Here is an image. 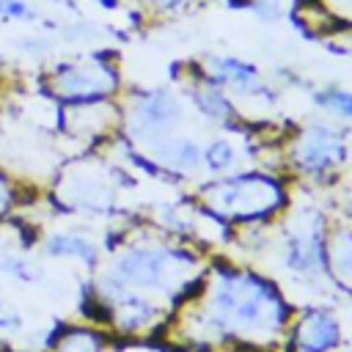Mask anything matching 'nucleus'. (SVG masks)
<instances>
[{
    "instance_id": "f257e3e1",
    "label": "nucleus",
    "mask_w": 352,
    "mask_h": 352,
    "mask_svg": "<svg viewBox=\"0 0 352 352\" xmlns=\"http://www.w3.org/2000/svg\"><path fill=\"white\" fill-rule=\"evenodd\" d=\"M294 308L297 300L272 272L231 256H209L160 341L179 352H280Z\"/></svg>"
},
{
    "instance_id": "f03ea898",
    "label": "nucleus",
    "mask_w": 352,
    "mask_h": 352,
    "mask_svg": "<svg viewBox=\"0 0 352 352\" xmlns=\"http://www.w3.org/2000/svg\"><path fill=\"white\" fill-rule=\"evenodd\" d=\"M104 261L96 272L113 283L157 297L176 308L198 283L209 264V253L168 236L151 220H129L107 231Z\"/></svg>"
},
{
    "instance_id": "7ed1b4c3",
    "label": "nucleus",
    "mask_w": 352,
    "mask_h": 352,
    "mask_svg": "<svg viewBox=\"0 0 352 352\" xmlns=\"http://www.w3.org/2000/svg\"><path fill=\"white\" fill-rule=\"evenodd\" d=\"M333 223V204H322V192L294 187L289 209L272 226L264 256H272V275L283 286L308 294L305 302L336 297L327 278V239Z\"/></svg>"
},
{
    "instance_id": "20e7f679",
    "label": "nucleus",
    "mask_w": 352,
    "mask_h": 352,
    "mask_svg": "<svg viewBox=\"0 0 352 352\" xmlns=\"http://www.w3.org/2000/svg\"><path fill=\"white\" fill-rule=\"evenodd\" d=\"M192 201L231 234L245 226H272L289 209L294 184L286 173L245 165L226 176H206L190 190Z\"/></svg>"
},
{
    "instance_id": "39448f33",
    "label": "nucleus",
    "mask_w": 352,
    "mask_h": 352,
    "mask_svg": "<svg viewBox=\"0 0 352 352\" xmlns=\"http://www.w3.org/2000/svg\"><path fill=\"white\" fill-rule=\"evenodd\" d=\"M349 126L330 118H311L286 126L278 146V168L297 190L336 192L349 162Z\"/></svg>"
},
{
    "instance_id": "423d86ee",
    "label": "nucleus",
    "mask_w": 352,
    "mask_h": 352,
    "mask_svg": "<svg viewBox=\"0 0 352 352\" xmlns=\"http://www.w3.org/2000/svg\"><path fill=\"white\" fill-rule=\"evenodd\" d=\"M129 182L124 165L107 160L102 151H85L60 165L47 190V201L60 214L110 217Z\"/></svg>"
},
{
    "instance_id": "0eeeda50",
    "label": "nucleus",
    "mask_w": 352,
    "mask_h": 352,
    "mask_svg": "<svg viewBox=\"0 0 352 352\" xmlns=\"http://www.w3.org/2000/svg\"><path fill=\"white\" fill-rule=\"evenodd\" d=\"M124 74L113 52H82L52 63L41 74V94L52 104L116 102L124 94Z\"/></svg>"
},
{
    "instance_id": "6e6552de",
    "label": "nucleus",
    "mask_w": 352,
    "mask_h": 352,
    "mask_svg": "<svg viewBox=\"0 0 352 352\" xmlns=\"http://www.w3.org/2000/svg\"><path fill=\"white\" fill-rule=\"evenodd\" d=\"M121 104V135L138 146L179 132L187 118V99L179 88L148 85L129 88L118 99Z\"/></svg>"
},
{
    "instance_id": "1a4fd4ad",
    "label": "nucleus",
    "mask_w": 352,
    "mask_h": 352,
    "mask_svg": "<svg viewBox=\"0 0 352 352\" xmlns=\"http://www.w3.org/2000/svg\"><path fill=\"white\" fill-rule=\"evenodd\" d=\"M349 327L330 300L297 302L280 352H346Z\"/></svg>"
},
{
    "instance_id": "9d476101",
    "label": "nucleus",
    "mask_w": 352,
    "mask_h": 352,
    "mask_svg": "<svg viewBox=\"0 0 352 352\" xmlns=\"http://www.w3.org/2000/svg\"><path fill=\"white\" fill-rule=\"evenodd\" d=\"M58 132L85 151H102L121 135V104L116 102H85V104H55Z\"/></svg>"
},
{
    "instance_id": "9b49d317",
    "label": "nucleus",
    "mask_w": 352,
    "mask_h": 352,
    "mask_svg": "<svg viewBox=\"0 0 352 352\" xmlns=\"http://www.w3.org/2000/svg\"><path fill=\"white\" fill-rule=\"evenodd\" d=\"M179 91L184 94L187 104L198 113L201 121H206V124H212V126H217L223 132H236V135H242L248 129L250 121L245 118L239 102L228 91H223L220 85H214L198 69V63H190L187 66Z\"/></svg>"
},
{
    "instance_id": "f8f14e48",
    "label": "nucleus",
    "mask_w": 352,
    "mask_h": 352,
    "mask_svg": "<svg viewBox=\"0 0 352 352\" xmlns=\"http://www.w3.org/2000/svg\"><path fill=\"white\" fill-rule=\"evenodd\" d=\"M195 63L214 85L228 91L236 102L248 99V102L272 104L278 99V91L270 85V80L264 77V72L253 60H245V58L228 55V52H212V55H204Z\"/></svg>"
},
{
    "instance_id": "ddd939ff",
    "label": "nucleus",
    "mask_w": 352,
    "mask_h": 352,
    "mask_svg": "<svg viewBox=\"0 0 352 352\" xmlns=\"http://www.w3.org/2000/svg\"><path fill=\"white\" fill-rule=\"evenodd\" d=\"M162 170L165 182H201L204 173V143L184 132H170L165 138L148 140L140 146Z\"/></svg>"
},
{
    "instance_id": "4468645a",
    "label": "nucleus",
    "mask_w": 352,
    "mask_h": 352,
    "mask_svg": "<svg viewBox=\"0 0 352 352\" xmlns=\"http://www.w3.org/2000/svg\"><path fill=\"white\" fill-rule=\"evenodd\" d=\"M38 253L44 258L52 261H74L80 267H85L88 272H96L104 261V250L102 242H96L88 231L82 228H52L47 234H41L38 239Z\"/></svg>"
},
{
    "instance_id": "2eb2a0df",
    "label": "nucleus",
    "mask_w": 352,
    "mask_h": 352,
    "mask_svg": "<svg viewBox=\"0 0 352 352\" xmlns=\"http://www.w3.org/2000/svg\"><path fill=\"white\" fill-rule=\"evenodd\" d=\"M116 338L91 322H60L44 344V352H107Z\"/></svg>"
},
{
    "instance_id": "dca6fc26",
    "label": "nucleus",
    "mask_w": 352,
    "mask_h": 352,
    "mask_svg": "<svg viewBox=\"0 0 352 352\" xmlns=\"http://www.w3.org/2000/svg\"><path fill=\"white\" fill-rule=\"evenodd\" d=\"M327 278L336 297L352 300V226L336 220L327 239Z\"/></svg>"
},
{
    "instance_id": "f3484780",
    "label": "nucleus",
    "mask_w": 352,
    "mask_h": 352,
    "mask_svg": "<svg viewBox=\"0 0 352 352\" xmlns=\"http://www.w3.org/2000/svg\"><path fill=\"white\" fill-rule=\"evenodd\" d=\"M231 135L234 132H220L204 143V173L209 179L245 168V157H250V148H242Z\"/></svg>"
},
{
    "instance_id": "a211bd4d",
    "label": "nucleus",
    "mask_w": 352,
    "mask_h": 352,
    "mask_svg": "<svg viewBox=\"0 0 352 352\" xmlns=\"http://www.w3.org/2000/svg\"><path fill=\"white\" fill-rule=\"evenodd\" d=\"M311 104L330 121L352 126V88L338 85V82H327V85H316L311 88Z\"/></svg>"
},
{
    "instance_id": "6ab92c4d",
    "label": "nucleus",
    "mask_w": 352,
    "mask_h": 352,
    "mask_svg": "<svg viewBox=\"0 0 352 352\" xmlns=\"http://www.w3.org/2000/svg\"><path fill=\"white\" fill-rule=\"evenodd\" d=\"M30 201V192L22 179H16L8 168L0 165V223L14 220Z\"/></svg>"
},
{
    "instance_id": "aec40b11",
    "label": "nucleus",
    "mask_w": 352,
    "mask_h": 352,
    "mask_svg": "<svg viewBox=\"0 0 352 352\" xmlns=\"http://www.w3.org/2000/svg\"><path fill=\"white\" fill-rule=\"evenodd\" d=\"M0 275H6L11 280H19V283H36L41 278L38 267L28 256L6 250V248H0Z\"/></svg>"
},
{
    "instance_id": "412c9836",
    "label": "nucleus",
    "mask_w": 352,
    "mask_h": 352,
    "mask_svg": "<svg viewBox=\"0 0 352 352\" xmlns=\"http://www.w3.org/2000/svg\"><path fill=\"white\" fill-rule=\"evenodd\" d=\"M319 3H322V8L327 11V16L333 19L336 33L352 28V0H319ZM336 33H333V36H336Z\"/></svg>"
},
{
    "instance_id": "4be33fe9",
    "label": "nucleus",
    "mask_w": 352,
    "mask_h": 352,
    "mask_svg": "<svg viewBox=\"0 0 352 352\" xmlns=\"http://www.w3.org/2000/svg\"><path fill=\"white\" fill-rule=\"evenodd\" d=\"M36 11L28 0H0V22H30Z\"/></svg>"
},
{
    "instance_id": "5701e85b",
    "label": "nucleus",
    "mask_w": 352,
    "mask_h": 352,
    "mask_svg": "<svg viewBox=\"0 0 352 352\" xmlns=\"http://www.w3.org/2000/svg\"><path fill=\"white\" fill-rule=\"evenodd\" d=\"M250 8L264 22H278L289 11V0H250Z\"/></svg>"
},
{
    "instance_id": "b1692460",
    "label": "nucleus",
    "mask_w": 352,
    "mask_h": 352,
    "mask_svg": "<svg viewBox=\"0 0 352 352\" xmlns=\"http://www.w3.org/2000/svg\"><path fill=\"white\" fill-rule=\"evenodd\" d=\"M333 214H336V220L352 226V187H344V190L338 187L336 190V195H333Z\"/></svg>"
},
{
    "instance_id": "393cba45",
    "label": "nucleus",
    "mask_w": 352,
    "mask_h": 352,
    "mask_svg": "<svg viewBox=\"0 0 352 352\" xmlns=\"http://www.w3.org/2000/svg\"><path fill=\"white\" fill-rule=\"evenodd\" d=\"M19 327H22V316L0 300V333H16Z\"/></svg>"
},
{
    "instance_id": "a878e982",
    "label": "nucleus",
    "mask_w": 352,
    "mask_h": 352,
    "mask_svg": "<svg viewBox=\"0 0 352 352\" xmlns=\"http://www.w3.org/2000/svg\"><path fill=\"white\" fill-rule=\"evenodd\" d=\"M324 44H327L333 52L352 55V28H349V30H341V33H336V36H330Z\"/></svg>"
},
{
    "instance_id": "bb28decb",
    "label": "nucleus",
    "mask_w": 352,
    "mask_h": 352,
    "mask_svg": "<svg viewBox=\"0 0 352 352\" xmlns=\"http://www.w3.org/2000/svg\"><path fill=\"white\" fill-rule=\"evenodd\" d=\"M187 0H151V6L154 8H170V11H176V8H182Z\"/></svg>"
},
{
    "instance_id": "cd10ccee",
    "label": "nucleus",
    "mask_w": 352,
    "mask_h": 352,
    "mask_svg": "<svg viewBox=\"0 0 352 352\" xmlns=\"http://www.w3.org/2000/svg\"><path fill=\"white\" fill-rule=\"evenodd\" d=\"M0 300H3V286H0Z\"/></svg>"
}]
</instances>
